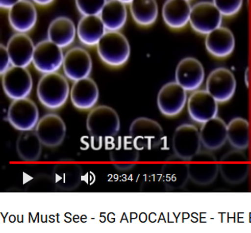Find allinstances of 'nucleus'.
<instances>
[{"mask_svg": "<svg viewBox=\"0 0 251 233\" xmlns=\"http://www.w3.org/2000/svg\"><path fill=\"white\" fill-rule=\"evenodd\" d=\"M88 133L100 148L103 141L113 139L120 129V120L117 112L108 106H99L88 113L87 118Z\"/></svg>", "mask_w": 251, "mask_h": 233, "instance_id": "nucleus-1", "label": "nucleus"}, {"mask_svg": "<svg viewBox=\"0 0 251 233\" xmlns=\"http://www.w3.org/2000/svg\"><path fill=\"white\" fill-rule=\"evenodd\" d=\"M96 47L101 61L111 67L125 65L130 58V42L121 31L106 32Z\"/></svg>", "mask_w": 251, "mask_h": 233, "instance_id": "nucleus-2", "label": "nucleus"}, {"mask_svg": "<svg viewBox=\"0 0 251 233\" xmlns=\"http://www.w3.org/2000/svg\"><path fill=\"white\" fill-rule=\"evenodd\" d=\"M70 94L66 77L58 73L44 74L37 87L38 100L49 109H57L65 104Z\"/></svg>", "mask_w": 251, "mask_h": 233, "instance_id": "nucleus-3", "label": "nucleus"}, {"mask_svg": "<svg viewBox=\"0 0 251 233\" xmlns=\"http://www.w3.org/2000/svg\"><path fill=\"white\" fill-rule=\"evenodd\" d=\"M130 135L138 151L152 150L161 145L164 131L157 121L149 118L141 117L132 122Z\"/></svg>", "mask_w": 251, "mask_h": 233, "instance_id": "nucleus-4", "label": "nucleus"}, {"mask_svg": "<svg viewBox=\"0 0 251 233\" xmlns=\"http://www.w3.org/2000/svg\"><path fill=\"white\" fill-rule=\"evenodd\" d=\"M188 176L199 185H210L217 178L220 166L216 156L208 152H200L188 161Z\"/></svg>", "mask_w": 251, "mask_h": 233, "instance_id": "nucleus-5", "label": "nucleus"}, {"mask_svg": "<svg viewBox=\"0 0 251 233\" xmlns=\"http://www.w3.org/2000/svg\"><path fill=\"white\" fill-rule=\"evenodd\" d=\"M223 16L213 2L203 1L192 6L189 24L194 31L207 35L222 26Z\"/></svg>", "mask_w": 251, "mask_h": 233, "instance_id": "nucleus-6", "label": "nucleus"}, {"mask_svg": "<svg viewBox=\"0 0 251 233\" xmlns=\"http://www.w3.org/2000/svg\"><path fill=\"white\" fill-rule=\"evenodd\" d=\"M64 57L63 49L46 38L35 45L32 63L42 74H52L62 67Z\"/></svg>", "mask_w": 251, "mask_h": 233, "instance_id": "nucleus-7", "label": "nucleus"}, {"mask_svg": "<svg viewBox=\"0 0 251 233\" xmlns=\"http://www.w3.org/2000/svg\"><path fill=\"white\" fill-rule=\"evenodd\" d=\"M200 131L192 124H182L178 127L173 137V149L176 157L189 161L201 152Z\"/></svg>", "mask_w": 251, "mask_h": 233, "instance_id": "nucleus-8", "label": "nucleus"}, {"mask_svg": "<svg viewBox=\"0 0 251 233\" xmlns=\"http://www.w3.org/2000/svg\"><path fill=\"white\" fill-rule=\"evenodd\" d=\"M2 85L9 98L14 101L23 99L31 93L33 79L26 68L11 66L2 75Z\"/></svg>", "mask_w": 251, "mask_h": 233, "instance_id": "nucleus-9", "label": "nucleus"}, {"mask_svg": "<svg viewBox=\"0 0 251 233\" xmlns=\"http://www.w3.org/2000/svg\"><path fill=\"white\" fill-rule=\"evenodd\" d=\"M39 111L34 101L28 98L15 100L9 107L7 120L15 129L26 131L36 128Z\"/></svg>", "mask_w": 251, "mask_h": 233, "instance_id": "nucleus-10", "label": "nucleus"}, {"mask_svg": "<svg viewBox=\"0 0 251 233\" xmlns=\"http://www.w3.org/2000/svg\"><path fill=\"white\" fill-rule=\"evenodd\" d=\"M220 172L226 182L238 185L245 181L249 175L248 157L240 150L225 154L219 162Z\"/></svg>", "mask_w": 251, "mask_h": 233, "instance_id": "nucleus-11", "label": "nucleus"}, {"mask_svg": "<svg viewBox=\"0 0 251 233\" xmlns=\"http://www.w3.org/2000/svg\"><path fill=\"white\" fill-rule=\"evenodd\" d=\"M62 68L65 76L73 81L89 78L92 70V57L85 49L73 47L65 52Z\"/></svg>", "mask_w": 251, "mask_h": 233, "instance_id": "nucleus-12", "label": "nucleus"}, {"mask_svg": "<svg viewBox=\"0 0 251 233\" xmlns=\"http://www.w3.org/2000/svg\"><path fill=\"white\" fill-rule=\"evenodd\" d=\"M236 89V80L232 72L224 67L211 72L206 81V90L220 103L230 101Z\"/></svg>", "mask_w": 251, "mask_h": 233, "instance_id": "nucleus-13", "label": "nucleus"}, {"mask_svg": "<svg viewBox=\"0 0 251 233\" xmlns=\"http://www.w3.org/2000/svg\"><path fill=\"white\" fill-rule=\"evenodd\" d=\"M9 24L15 33L28 34L38 22V11L31 0H21L8 10Z\"/></svg>", "mask_w": 251, "mask_h": 233, "instance_id": "nucleus-14", "label": "nucleus"}, {"mask_svg": "<svg viewBox=\"0 0 251 233\" xmlns=\"http://www.w3.org/2000/svg\"><path fill=\"white\" fill-rule=\"evenodd\" d=\"M186 102V90L176 81L165 84L157 95V106L164 116H176L184 109Z\"/></svg>", "mask_w": 251, "mask_h": 233, "instance_id": "nucleus-15", "label": "nucleus"}, {"mask_svg": "<svg viewBox=\"0 0 251 233\" xmlns=\"http://www.w3.org/2000/svg\"><path fill=\"white\" fill-rule=\"evenodd\" d=\"M36 133L42 145L57 147L61 145L66 135V126L62 119L56 114H47L38 121Z\"/></svg>", "mask_w": 251, "mask_h": 233, "instance_id": "nucleus-16", "label": "nucleus"}, {"mask_svg": "<svg viewBox=\"0 0 251 233\" xmlns=\"http://www.w3.org/2000/svg\"><path fill=\"white\" fill-rule=\"evenodd\" d=\"M188 111L192 120L204 124L217 116L218 101L207 90L196 91L188 98Z\"/></svg>", "mask_w": 251, "mask_h": 233, "instance_id": "nucleus-17", "label": "nucleus"}, {"mask_svg": "<svg viewBox=\"0 0 251 233\" xmlns=\"http://www.w3.org/2000/svg\"><path fill=\"white\" fill-rule=\"evenodd\" d=\"M204 76L203 65L194 57H185L176 66V82L186 91L198 89L203 84Z\"/></svg>", "mask_w": 251, "mask_h": 233, "instance_id": "nucleus-18", "label": "nucleus"}, {"mask_svg": "<svg viewBox=\"0 0 251 233\" xmlns=\"http://www.w3.org/2000/svg\"><path fill=\"white\" fill-rule=\"evenodd\" d=\"M6 47L12 66L27 68L33 62L35 45L28 34L15 33Z\"/></svg>", "mask_w": 251, "mask_h": 233, "instance_id": "nucleus-19", "label": "nucleus"}, {"mask_svg": "<svg viewBox=\"0 0 251 233\" xmlns=\"http://www.w3.org/2000/svg\"><path fill=\"white\" fill-rule=\"evenodd\" d=\"M192 6L188 0H166L161 15L168 27L180 29L185 27L190 20Z\"/></svg>", "mask_w": 251, "mask_h": 233, "instance_id": "nucleus-20", "label": "nucleus"}, {"mask_svg": "<svg viewBox=\"0 0 251 233\" xmlns=\"http://www.w3.org/2000/svg\"><path fill=\"white\" fill-rule=\"evenodd\" d=\"M107 31L100 15H83L76 25L78 40L87 47H97Z\"/></svg>", "mask_w": 251, "mask_h": 233, "instance_id": "nucleus-21", "label": "nucleus"}, {"mask_svg": "<svg viewBox=\"0 0 251 233\" xmlns=\"http://www.w3.org/2000/svg\"><path fill=\"white\" fill-rule=\"evenodd\" d=\"M205 47L207 52L214 57H228L235 47V38L228 28L220 26L206 35Z\"/></svg>", "mask_w": 251, "mask_h": 233, "instance_id": "nucleus-22", "label": "nucleus"}, {"mask_svg": "<svg viewBox=\"0 0 251 233\" xmlns=\"http://www.w3.org/2000/svg\"><path fill=\"white\" fill-rule=\"evenodd\" d=\"M76 34V25L70 18L58 16L50 22L47 29V38L61 48L74 44Z\"/></svg>", "mask_w": 251, "mask_h": 233, "instance_id": "nucleus-23", "label": "nucleus"}, {"mask_svg": "<svg viewBox=\"0 0 251 233\" xmlns=\"http://www.w3.org/2000/svg\"><path fill=\"white\" fill-rule=\"evenodd\" d=\"M99 96L100 92L97 83L90 78L74 81L70 90L73 104L78 109H91L97 103Z\"/></svg>", "mask_w": 251, "mask_h": 233, "instance_id": "nucleus-24", "label": "nucleus"}, {"mask_svg": "<svg viewBox=\"0 0 251 233\" xmlns=\"http://www.w3.org/2000/svg\"><path fill=\"white\" fill-rule=\"evenodd\" d=\"M201 143L206 149H220L227 140V125L220 118L216 117L203 124L200 130Z\"/></svg>", "mask_w": 251, "mask_h": 233, "instance_id": "nucleus-25", "label": "nucleus"}, {"mask_svg": "<svg viewBox=\"0 0 251 233\" xmlns=\"http://www.w3.org/2000/svg\"><path fill=\"white\" fill-rule=\"evenodd\" d=\"M110 152L112 162H117L115 166L121 170H129L134 166V162L139 158L138 150L134 146L131 137H120Z\"/></svg>", "mask_w": 251, "mask_h": 233, "instance_id": "nucleus-26", "label": "nucleus"}, {"mask_svg": "<svg viewBox=\"0 0 251 233\" xmlns=\"http://www.w3.org/2000/svg\"><path fill=\"white\" fill-rule=\"evenodd\" d=\"M127 5L119 0H107L100 17L107 31H121L128 18Z\"/></svg>", "mask_w": 251, "mask_h": 233, "instance_id": "nucleus-27", "label": "nucleus"}, {"mask_svg": "<svg viewBox=\"0 0 251 233\" xmlns=\"http://www.w3.org/2000/svg\"><path fill=\"white\" fill-rule=\"evenodd\" d=\"M129 10L134 23L143 27L153 25L159 14L157 0H133Z\"/></svg>", "mask_w": 251, "mask_h": 233, "instance_id": "nucleus-28", "label": "nucleus"}, {"mask_svg": "<svg viewBox=\"0 0 251 233\" xmlns=\"http://www.w3.org/2000/svg\"><path fill=\"white\" fill-rule=\"evenodd\" d=\"M42 145L36 131L26 130L23 131L18 138L16 150L22 159L26 162H35L40 158Z\"/></svg>", "mask_w": 251, "mask_h": 233, "instance_id": "nucleus-29", "label": "nucleus"}, {"mask_svg": "<svg viewBox=\"0 0 251 233\" xmlns=\"http://www.w3.org/2000/svg\"><path fill=\"white\" fill-rule=\"evenodd\" d=\"M55 181L61 189L73 190L80 185L82 179V170L77 164H60L55 167Z\"/></svg>", "mask_w": 251, "mask_h": 233, "instance_id": "nucleus-30", "label": "nucleus"}, {"mask_svg": "<svg viewBox=\"0 0 251 233\" xmlns=\"http://www.w3.org/2000/svg\"><path fill=\"white\" fill-rule=\"evenodd\" d=\"M227 140L234 149H247L250 146V124L243 118H234L227 125Z\"/></svg>", "mask_w": 251, "mask_h": 233, "instance_id": "nucleus-31", "label": "nucleus"}, {"mask_svg": "<svg viewBox=\"0 0 251 233\" xmlns=\"http://www.w3.org/2000/svg\"><path fill=\"white\" fill-rule=\"evenodd\" d=\"M186 161L171 162L166 164L162 169L163 181L170 189H180L184 186L189 179Z\"/></svg>", "mask_w": 251, "mask_h": 233, "instance_id": "nucleus-32", "label": "nucleus"}, {"mask_svg": "<svg viewBox=\"0 0 251 233\" xmlns=\"http://www.w3.org/2000/svg\"><path fill=\"white\" fill-rule=\"evenodd\" d=\"M107 0H75V4L80 15H99Z\"/></svg>", "mask_w": 251, "mask_h": 233, "instance_id": "nucleus-33", "label": "nucleus"}, {"mask_svg": "<svg viewBox=\"0 0 251 233\" xmlns=\"http://www.w3.org/2000/svg\"><path fill=\"white\" fill-rule=\"evenodd\" d=\"M212 2L224 16L230 17L239 12L243 0H212Z\"/></svg>", "mask_w": 251, "mask_h": 233, "instance_id": "nucleus-34", "label": "nucleus"}, {"mask_svg": "<svg viewBox=\"0 0 251 233\" xmlns=\"http://www.w3.org/2000/svg\"><path fill=\"white\" fill-rule=\"evenodd\" d=\"M11 65V58L9 56L8 51L6 46L1 45L0 46V74L2 76L10 68Z\"/></svg>", "mask_w": 251, "mask_h": 233, "instance_id": "nucleus-35", "label": "nucleus"}, {"mask_svg": "<svg viewBox=\"0 0 251 233\" xmlns=\"http://www.w3.org/2000/svg\"><path fill=\"white\" fill-rule=\"evenodd\" d=\"M19 1L21 0H0V7L8 11L9 9L16 4Z\"/></svg>", "mask_w": 251, "mask_h": 233, "instance_id": "nucleus-36", "label": "nucleus"}, {"mask_svg": "<svg viewBox=\"0 0 251 233\" xmlns=\"http://www.w3.org/2000/svg\"><path fill=\"white\" fill-rule=\"evenodd\" d=\"M36 5L40 6H47L52 4L55 0H31Z\"/></svg>", "mask_w": 251, "mask_h": 233, "instance_id": "nucleus-37", "label": "nucleus"}, {"mask_svg": "<svg viewBox=\"0 0 251 233\" xmlns=\"http://www.w3.org/2000/svg\"><path fill=\"white\" fill-rule=\"evenodd\" d=\"M119 1H120V2H124V3H125V4L129 5L130 4V2L133 1V0H119Z\"/></svg>", "mask_w": 251, "mask_h": 233, "instance_id": "nucleus-38", "label": "nucleus"}, {"mask_svg": "<svg viewBox=\"0 0 251 233\" xmlns=\"http://www.w3.org/2000/svg\"><path fill=\"white\" fill-rule=\"evenodd\" d=\"M188 1H190V0H188Z\"/></svg>", "mask_w": 251, "mask_h": 233, "instance_id": "nucleus-39", "label": "nucleus"}]
</instances>
